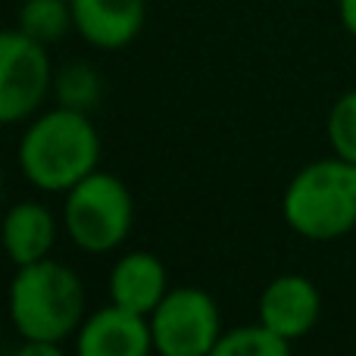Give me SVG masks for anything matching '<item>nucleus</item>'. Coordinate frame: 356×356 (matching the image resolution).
Here are the masks:
<instances>
[{
    "instance_id": "f257e3e1",
    "label": "nucleus",
    "mask_w": 356,
    "mask_h": 356,
    "mask_svg": "<svg viewBox=\"0 0 356 356\" xmlns=\"http://www.w3.org/2000/svg\"><path fill=\"white\" fill-rule=\"evenodd\" d=\"M100 135L91 116L72 106H56L31 119L19 141V169L47 194H66L69 188L97 172Z\"/></svg>"
},
{
    "instance_id": "f03ea898",
    "label": "nucleus",
    "mask_w": 356,
    "mask_h": 356,
    "mask_svg": "<svg viewBox=\"0 0 356 356\" xmlns=\"http://www.w3.org/2000/svg\"><path fill=\"white\" fill-rule=\"evenodd\" d=\"M10 319L22 341L63 344L85 322V288L69 266L38 259L16 266L10 284Z\"/></svg>"
},
{
    "instance_id": "7ed1b4c3",
    "label": "nucleus",
    "mask_w": 356,
    "mask_h": 356,
    "mask_svg": "<svg viewBox=\"0 0 356 356\" xmlns=\"http://www.w3.org/2000/svg\"><path fill=\"white\" fill-rule=\"evenodd\" d=\"M282 216L303 241L347 238L356 228V163L325 156L303 166L284 188Z\"/></svg>"
},
{
    "instance_id": "20e7f679",
    "label": "nucleus",
    "mask_w": 356,
    "mask_h": 356,
    "mask_svg": "<svg viewBox=\"0 0 356 356\" xmlns=\"http://www.w3.org/2000/svg\"><path fill=\"white\" fill-rule=\"evenodd\" d=\"M135 225V200L129 184L113 172H91L66 191L63 228L85 253H110L125 244Z\"/></svg>"
},
{
    "instance_id": "39448f33",
    "label": "nucleus",
    "mask_w": 356,
    "mask_h": 356,
    "mask_svg": "<svg viewBox=\"0 0 356 356\" xmlns=\"http://www.w3.org/2000/svg\"><path fill=\"white\" fill-rule=\"evenodd\" d=\"M154 350L163 356H213L222 338L216 300L200 288H172L150 316Z\"/></svg>"
},
{
    "instance_id": "423d86ee",
    "label": "nucleus",
    "mask_w": 356,
    "mask_h": 356,
    "mask_svg": "<svg viewBox=\"0 0 356 356\" xmlns=\"http://www.w3.org/2000/svg\"><path fill=\"white\" fill-rule=\"evenodd\" d=\"M54 85L47 44L29 38L13 25L0 38V119L16 125L44 106Z\"/></svg>"
},
{
    "instance_id": "0eeeda50",
    "label": "nucleus",
    "mask_w": 356,
    "mask_h": 356,
    "mask_svg": "<svg viewBox=\"0 0 356 356\" xmlns=\"http://www.w3.org/2000/svg\"><path fill=\"white\" fill-rule=\"evenodd\" d=\"M322 294L307 275L284 272L275 275L259 294V322L284 341H300L319 325Z\"/></svg>"
},
{
    "instance_id": "6e6552de",
    "label": "nucleus",
    "mask_w": 356,
    "mask_h": 356,
    "mask_svg": "<svg viewBox=\"0 0 356 356\" xmlns=\"http://www.w3.org/2000/svg\"><path fill=\"white\" fill-rule=\"evenodd\" d=\"M75 347L81 356H147L154 350L150 319L110 303L85 316L75 334Z\"/></svg>"
},
{
    "instance_id": "1a4fd4ad",
    "label": "nucleus",
    "mask_w": 356,
    "mask_h": 356,
    "mask_svg": "<svg viewBox=\"0 0 356 356\" xmlns=\"http://www.w3.org/2000/svg\"><path fill=\"white\" fill-rule=\"evenodd\" d=\"M75 31L97 50H122L147 22V0H72Z\"/></svg>"
},
{
    "instance_id": "9d476101",
    "label": "nucleus",
    "mask_w": 356,
    "mask_h": 356,
    "mask_svg": "<svg viewBox=\"0 0 356 356\" xmlns=\"http://www.w3.org/2000/svg\"><path fill=\"white\" fill-rule=\"evenodd\" d=\"M169 291L172 288H169L166 266L150 250H129L110 269V303L141 313L147 319Z\"/></svg>"
},
{
    "instance_id": "9b49d317",
    "label": "nucleus",
    "mask_w": 356,
    "mask_h": 356,
    "mask_svg": "<svg viewBox=\"0 0 356 356\" xmlns=\"http://www.w3.org/2000/svg\"><path fill=\"white\" fill-rule=\"evenodd\" d=\"M6 253L16 266H29L50 257V247L56 244V216L44 203L22 200L6 213L3 222Z\"/></svg>"
},
{
    "instance_id": "f8f14e48",
    "label": "nucleus",
    "mask_w": 356,
    "mask_h": 356,
    "mask_svg": "<svg viewBox=\"0 0 356 356\" xmlns=\"http://www.w3.org/2000/svg\"><path fill=\"white\" fill-rule=\"evenodd\" d=\"M16 29L41 44H56L75 29L72 0H22L16 10Z\"/></svg>"
},
{
    "instance_id": "ddd939ff",
    "label": "nucleus",
    "mask_w": 356,
    "mask_h": 356,
    "mask_svg": "<svg viewBox=\"0 0 356 356\" xmlns=\"http://www.w3.org/2000/svg\"><path fill=\"white\" fill-rule=\"evenodd\" d=\"M291 347L294 344L275 334L269 325L253 322V325L225 328L213 356H288Z\"/></svg>"
},
{
    "instance_id": "4468645a",
    "label": "nucleus",
    "mask_w": 356,
    "mask_h": 356,
    "mask_svg": "<svg viewBox=\"0 0 356 356\" xmlns=\"http://www.w3.org/2000/svg\"><path fill=\"white\" fill-rule=\"evenodd\" d=\"M54 91L60 97V106L88 113L104 94V79L91 63H69L60 75L54 79Z\"/></svg>"
},
{
    "instance_id": "2eb2a0df",
    "label": "nucleus",
    "mask_w": 356,
    "mask_h": 356,
    "mask_svg": "<svg viewBox=\"0 0 356 356\" xmlns=\"http://www.w3.org/2000/svg\"><path fill=\"white\" fill-rule=\"evenodd\" d=\"M325 131H328L332 154L347 163H356V88L353 91H344L332 104Z\"/></svg>"
},
{
    "instance_id": "dca6fc26",
    "label": "nucleus",
    "mask_w": 356,
    "mask_h": 356,
    "mask_svg": "<svg viewBox=\"0 0 356 356\" xmlns=\"http://www.w3.org/2000/svg\"><path fill=\"white\" fill-rule=\"evenodd\" d=\"M63 344H47V341H22L16 356H60Z\"/></svg>"
},
{
    "instance_id": "f3484780",
    "label": "nucleus",
    "mask_w": 356,
    "mask_h": 356,
    "mask_svg": "<svg viewBox=\"0 0 356 356\" xmlns=\"http://www.w3.org/2000/svg\"><path fill=\"white\" fill-rule=\"evenodd\" d=\"M338 19L347 35L356 38V0H338Z\"/></svg>"
}]
</instances>
